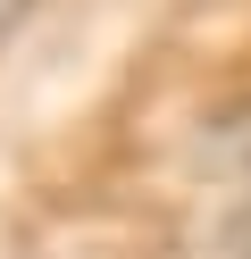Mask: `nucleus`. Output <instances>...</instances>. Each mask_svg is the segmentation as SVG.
I'll list each match as a JSON object with an SVG mask.
<instances>
[{
	"label": "nucleus",
	"mask_w": 251,
	"mask_h": 259,
	"mask_svg": "<svg viewBox=\"0 0 251 259\" xmlns=\"http://www.w3.org/2000/svg\"><path fill=\"white\" fill-rule=\"evenodd\" d=\"M25 9H33V0H0V34H17V25H25Z\"/></svg>",
	"instance_id": "obj_1"
}]
</instances>
